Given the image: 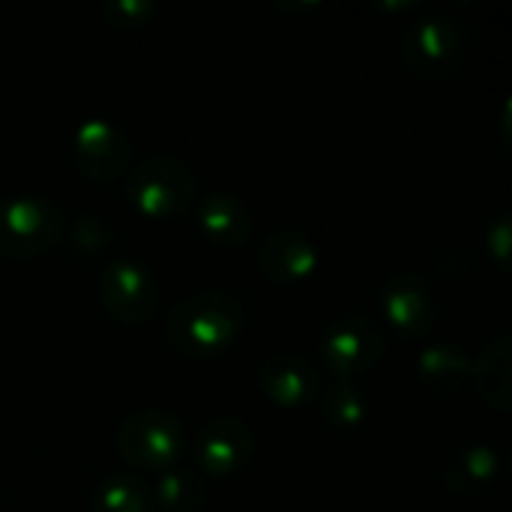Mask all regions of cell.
Returning a JSON list of instances; mask_svg holds the SVG:
<instances>
[{
    "label": "cell",
    "instance_id": "cell-1",
    "mask_svg": "<svg viewBox=\"0 0 512 512\" xmlns=\"http://www.w3.org/2000/svg\"><path fill=\"white\" fill-rule=\"evenodd\" d=\"M246 324L243 303L228 291H198L180 300L165 318L168 345L186 360H216Z\"/></svg>",
    "mask_w": 512,
    "mask_h": 512
},
{
    "label": "cell",
    "instance_id": "cell-2",
    "mask_svg": "<svg viewBox=\"0 0 512 512\" xmlns=\"http://www.w3.org/2000/svg\"><path fill=\"white\" fill-rule=\"evenodd\" d=\"M468 45L471 36L459 15L432 12L405 27L399 54L411 75L423 81H444L465 66Z\"/></svg>",
    "mask_w": 512,
    "mask_h": 512
},
{
    "label": "cell",
    "instance_id": "cell-3",
    "mask_svg": "<svg viewBox=\"0 0 512 512\" xmlns=\"http://www.w3.org/2000/svg\"><path fill=\"white\" fill-rule=\"evenodd\" d=\"M198 195L192 168L174 156H150L129 171L126 201L150 219L183 216Z\"/></svg>",
    "mask_w": 512,
    "mask_h": 512
},
{
    "label": "cell",
    "instance_id": "cell-4",
    "mask_svg": "<svg viewBox=\"0 0 512 512\" xmlns=\"http://www.w3.org/2000/svg\"><path fill=\"white\" fill-rule=\"evenodd\" d=\"M387 336L381 324L366 312H345L321 333L318 354L324 369L339 381H354L378 366Z\"/></svg>",
    "mask_w": 512,
    "mask_h": 512
},
{
    "label": "cell",
    "instance_id": "cell-5",
    "mask_svg": "<svg viewBox=\"0 0 512 512\" xmlns=\"http://www.w3.org/2000/svg\"><path fill=\"white\" fill-rule=\"evenodd\" d=\"M63 237V213L42 195L0 198V255L39 258Z\"/></svg>",
    "mask_w": 512,
    "mask_h": 512
},
{
    "label": "cell",
    "instance_id": "cell-6",
    "mask_svg": "<svg viewBox=\"0 0 512 512\" xmlns=\"http://www.w3.org/2000/svg\"><path fill=\"white\" fill-rule=\"evenodd\" d=\"M183 438V420L168 411L144 408L120 423L114 444L129 465L141 471H165L174 468L177 456L183 453Z\"/></svg>",
    "mask_w": 512,
    "mask_h": 512
},
{
    "label": "cell",
    "instance_id": "cell-7",
    "mask_svg": "<svg viewBox=\"0 0 512 512\" xmlns=\"http://www.w3.org/2000/svg\"><path fill=\"white\" fill-rule=\"evenodd\" d=\"M99 300H102V309L108 312V318L138 327V324L150 321L159 306L156 279L141 261L117 258V261L105 264V270L99 276Z\"/></svg>",
    "mask_w": 512,
    "mask_h": 512
},
{
    "label": "cell",
    "instance_id": "cell-8",
    "mask_svg": "<svg viewBox=\"0 0 512 512\" xmlns=\"http://www.w3.org/2000/svg\"><path fill=\"white\" fill-rule=\"evenodd\" d=\"M69 156L81 177L93 183H111L126 171L132 159V144L117 123L102 117H87L84 123L75 126Z\"/></svg>",
    "mask_w": 512,
    "mask_h": 512
},
{
    "label": "cell",
    "instance_id": "cell-9",
    "mask_svg": "<svg viewBox=\"0 0 512 512\" xmlns=\"http://www.w3.org/2000/svg\"><path fill=\"white\" fill-rule=\"evenodd\" d=\"M381 312L402 339H423L435 330L441 303L420 273H393L381 288Z\"/></svg>",
    "mask_w": 512,
    "mask_h": 512
},
{
    "label": "cell",
    "instance_id": "cell-10",
    "mask_svg": "<svg viewBox=\"0 0 512 512\" xmlns=\"http://www.w3.org/2000/svg\"><path fill=\"white\" fill-rule=\"evenodd\" d=\"M261 390L267 399L285 411L306 408L318 402L321 393V369L315 360L303 354H273L261 363L258 369Z\"/></svg>",
    "mask_w": 512,
    "mask_h": 512
},
{
    "label": "cell",
    "instance_id": "cell-11",
    "mask_svg": "<svg viewBox=\"0 0 512 512\" xmlns=\"http://www.w3.org/2000/svg\"><path fill=\"white\" fill-rule=\"evenodd\" d=\"M255 453L252 429L237 417L210 420L195 444V459L207 477H234Z\"/></svg>",
    "mask_w": 512,
    "mask_h": 512
},
{
    "label": "cell",
    "instance_id": "cell-12",
    "mask_svg": "<svg viewBox=\"0 0 512 512\" xmlns=\"http://www.w3.org/2000/svg\"><path fill=\"white\" fill-rule=\"evenodd\" d=\"M258 267L276 285H300L318 270V249L300 231H276L261 240Z\"/></svg>",
    "mask_w": 512,
    "mask_h": 512
},
{
    "label": "cell",
    "instance_id": "cell-13",
    "mask_svg": "<svg viewBox=\"0 0 512 512\" xmlns=\"http://www.w3.org/2000/svg\"><path fill=\"white\" fill-rule=\"evenodd\" d=\"M501 474V456L489 444H471L456 450L444 465V486L456 498L483 495Z\"/></svg>",
    "mask_w": 512,
    "mask_h": 512
},
{
    "label": "cell",
    "instance_id": "cell-14",
    "mask_svg": "<svg viewBox=\"0 0 512 512\" xmlns=\"http://www.w3.org/2000/svg\"><path fill=\"white\" fill-rule=\"evenodd\" d=\"M198 228L216 246H243L252 237V213L228 192H207L198 204Z\"/></svg>",
    "mask_w": 512,
    "mask_h": 512
},
{
    "label": "cell",
    "instance_id": "cell-15",
    "mask_svg": "<svg viewBox=\"0 0 512 512\" xmlns=\"http://www.w3.org/2000/svg\"><path fill=\"white\" fill-rule=\"evenodd\" d=\"M471 384L480 399L498 411H510L512 405V342L510 336H498L483 348L477 360H471Z\"/></svg>",
    "mask_w": 512,
    "mask_h": 512
},
{
    "label": "cell",
    "instance_id": "cell-16",
    "mask_svg": "<svg viewBox=\"0 0 512 512\" xmlns=\"http://www.w3.org/2000/svg\"><path fill=\"white\" fill-rule=\"evenodd\" d=\"M417 375L429 393L450 396L471 381V354L456 342H429L417 357Z\"/></svg>",
    "mask_w": 512,
    "mask_h": 512
},
{
    "label": "cell",
    "instance_id": "cell-17",
    "mask_svg": "<svg viewBox=\"0 0 512 512\" xmlns=\"http://www.w3.org/2000/svg\"><path fill=\"white\" fill-rule=\"evenodd\" d=\"M318 402H321V414H324L327 426L336 429V432H354V429H360L366 423L369 396L354 381L333 378L330 384L321 387Z\"/></svg>",
    "mask_w": 512,
    "mask_h": 512
},
{
    "label": "cell",
    "instance_id": "cell-18",
    "mask_svg": "<svg viewBox=\"0 0 512 512\" xmlns=\"http://www.w3.org/2000/svg\"><path fill=\"white\" fill-rule=\"evenodd\" d=\"M162 512H201L207 507V483L186 468H165L153 486Z\"/></svg>",
    "mask_w": 512,
    "mask_h": 512
},
{
    "label": "cell",
    "instance_id": "cell-19",
    "mask_svg": "<svg viewBox=\"0 0 512 512\" xmlns=\"http://www.w3.org/2000/svg\"><path fill=\"white\" fill-rule=\"evenodd\" d=\"M150 489L132 474H114L90 498V512H150Z\"/></svg>",
    "mask_w": 512,
    "mask_h": 512
},
{
    "label": "cell",
    "instance_id": "cell-20",
    "mask_svg": "<svg viewBox=\"0 0 512 512\" xmlns=\"http://www.w3.org/2000/svg\"><path fill=\"white\" fill-rule=\"evenodd\" d=\"M111 240V225L96 219L93 213H81L69 231V246L81 255H93L96 249H102Z\"/></svg>",
    "mask_w": 512,
    "mask_h": 512
},
{
    "label": "cell",
    "instance_id": "cell-21",
    "mask_svg": "<svg viewBox=\"0 0 512 512\" xmlns=\"http://www.w3.org/2000/svg\"><path fill=\"white\" fill-rule=\"evenodd\" d=\"M156 15L153 0H108L102 6V18L111 27H141Z\"/></svg>",
    "mask_w": 512,
    "mask_h": 512
},
{
    "label": "cell",
    "instance_id": "cell-22",
    "mask_svg": "<svg viewBox=\"0 0 512 512\" xmlns=\"http://www.w3.org/2000/svg\"><path fill=\"white\" fill-rule=\"evenodd\" d=\"M486 240H489V252H492L495 264L507 270V258H510V213H498L495 216V222L486 231Z\"/></svg>",
    "mask_w": 512,
    "mask_h": 512
}]
</instances>
